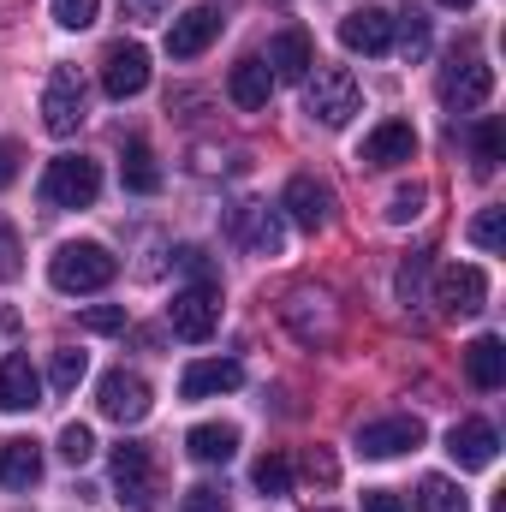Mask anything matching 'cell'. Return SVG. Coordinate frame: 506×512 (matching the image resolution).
I'll return each mask as SVG.
<instances>
[{"label":"cell","instance_id":"6da1fadb","mask_svg":"<svg viewBox=\"0 0 506 512\" xmlns=\"http://www.w3.org/2000/svg\"><path fill=\"white\" fill-rule=\"evenodd\" d=\"M114 274H120V256L108 251V245H96V239H72V245H60V251L48 256V280H54V292H66V298L102 292Z\"/></svg>","mask_w":506,"mask_h":512},{"label":"cell","instance_id":"7a4b0ae2","mask_svg":"<svg viewBox=\"0 0 506 512\" xmlns=\"http://www.w3.org/2000/svg\"><path fill=\"white\" fill-rule=\"evenodd\" d=\"M90 120V84L78 66H54L48 84H42V126L54 137H72V131Z\"/></svg>","mask_w":506,"mask_h":512},{"label":"cell","instance_id":"3957f363","mask_svg":"<svg viewBox=\"0 0 506 512\" xmlns=\"http://www.w3.org/2000/svg\"><path fill=\"white\" fill-rule=\"evenodd\" d=\"M102 197V167L90 155H54L42 173V203L54 209H90Z\"/></svg>","mask_w":506,"mask_h":512},{"label":"cell","instance_id":"277c9868","mask_svg":"<svg viewBox=\"0 0 506 512\" xmlns=\"http://www.w3.org/2000/svg\"><path fill=\"white\" fill-rule=\"evenodd\" d=\"M114 489H120V501H126L131 512L161 507V471H155L149 447H137V441H120V447H114Z\"/></svg>","mask_w":506,"mask_h":512},{"label":"cell","instance_id":"5b68a950","mask_svg":"<svg viewBox=\"0 0 506 512\" xmlns=\"http://www.w3.org/2000/svg\"><path fill=\"white\" fill-rule=\"evenodd\" d=\"M358 108H364V90H358V78H352L346 66H322V72L310 78V114H316L328 131L352 126Z\"/></svg>","mask_w":506,"mask_h":512},{"label":"cell","instance_id":"8992f818","mask_svg":"<svg viewBox=\"0 0 506 512\" xmlns=\"http://www.w3.org/2000/svg\"><path fill=\"white\" fill-rule=\"evenodd\" d=\"M435 304H441V316H477L483 304H489V274L477 268V262H447L441 274H435Z\"/></svg>","mask_w":506,"mask_h":512},{"label":"cell","instance_id":"52a82bcc","mask_svg":"<svg viewBox=\"0 0 506 512\" xmlns=\"http://www.w3.org/2000/svg\"><path fill=\"white\" fill-rule=\"evenodd\" d=\"M167 322H173V334H179V340L203 346V340L221 328V286H185V292H173Z\"/></svg>","mask_w":506,"mask_h":512},{"label":"cell","instance_id":"ba28073f","mask_svg":"<svg viewBox=\"0 0 506 512\" xmlns=\"http://www.w3.org/2000/svg\"><path fill=\"white\" fill-rule=\"evenodd\" d=\"M102 90H108V102H131L149 90V48L143 42H114L102 54Z\"/></svg>","mask_w":506,"mask_h":512},{"label":"cell","instance_id":"9c48e42d","mask_svg":"<svg viewBox=\"0 0 506 512\" xmlns=\"http://www.w3.org/2000/svg\"><path fill=\"white\" fill-rule=\"evenodd\" d=\"M227 239H233L239 251H251V256H280L286 227H280L274 209H262V203H239V209L227 215Z\"/></svg>","mask_w":506,"mask_h":512},{"label":"cell","instance_id":"30bf717a","mask_svg":"<svg viewBox=\"0 0 506 512\" xmlns=\"http://www.w3.org/2000/svg\"><path fill=\"white\" fill-rule=\"evenodd\" d=\"M96 405L108 423H143L149 417V382L137 370H108L102 387H96Z\"/></svg>","mask_w":506,"mask_h":512},{"label":"cell","instance_id":"8fae6325","mask_svg":"<svg viewBox=\"0 0 506 512\" xmlns=\"http://www.w3.org/2000/svg\"><path fill=\"white\" fill-rule=\"evenodd\" d=\"M423 447V423L417 417H376V423H364L358 429V453L364 459H399V453H417Z\"/></svg>","mask_w":506,"mask_h":512},{"label":"cell","instance_id":"7c38bea8","mask_svg":"<svg viewBox=\"0 0 506 512\" xmlns=\"http://www.w3.org/2000/svg\"><path fill=\"white\" fill-rule=\"evenodd\" d=\"M489 96H495V66H483V60H453V66H447L441 102H447L453 114H471V108H483Z\"/></svg>","mask_w":506,"mask_h":512},{"label":"cell","instance_id":"4fadbf2b","mask_svg":"<svg viewBox=\"0 0 506 512\" xmlns=\"http://www.w3.org/2000/svg\"><path fill=\"white\" fill-rule=\"evenodd\" d=\"M447 453H453V465H459V471H489V465H495V453H501V435H495V423L465 417V423H453Z\"/></svg>","mask_w":506,"mask_h":512},{"label":"cell","instance_id":"5bb4252c","mask_svg":"<svg viewBox=\"0 0 506 512\" xmlns=\"http://www.w3.org/2000/svg\"><path fill=\"white\" fill-rule=\"evenodd\" d=\"M358 161H364V167H399V161H417V126H411V120H381V126L358 143Z\"/></svg>","mask_w":506,"mask_h":512},{"label":"cell","instance_id":"9a60e30c","mask_svg":"<svg viewBox=\"0 0 506 512\" xmlns=\"http://www.w3.org/2000/svg\"><path fill=\"white\" fill-rule=\"evenodd\" d=\"M215 36H221V12H215V6H191V12H179V18L167 24V54H173V60H197Z\"/></svg>","mask_w":506,"mask_h":512},{"label":"cell","instance_id":"2e32d148","mask_svg":"<svg viewBox=\"0 0 506 512\" xmlns=\"http://www.w3.org/2000/svg\"><path fill=\"white\" fill-rule=\"evenodd\" d=\"M304 233H322L328 221H334V191L322 185V179H310V173H298L292 185H286V203H280Z\"/></svg>","mask_w":506,"mask_h":512},{"label":"cell","instance_id":"e0dca14e","mask_svg":"<svg viewBox=\"0 0 506 512\" xmlns=\"http://www.w3.org/2000/svg\"><path fill=\"white\" fill-rule=\"evenodd\" d=\"M340 42L352 54H387L393 48V12L387 6H358L340 18Z\"/></svg>","mask_w":506,"mask_h":512},{"label":"cell","instance_id":"ac0fdd59","mask_svg":"<svg viewBox=\"0 0 506 512\" xmlns=\"http://www.w3.org/2000/svg\"><path fill=\"white\" fill-rule=\"evenodd\" d=\"M262 66L274 72V84H304L310 66H316V48H310L304 30H280V36L268 42V60H262Z\"/></svg>","mask_w":506,"mask_h":512},{"label":"cell","instance_id":"d6986e66","mask_svg":"<svg viewBox=\"0 0 506 512\" xmlns=\"http://www.w3.org/2000/svg\"><path fill=\"white\" fill-rule=\"evenodd\" d=\"M239 382H245V370H239L233 358H197V364L179 376V393H185V399H215V393H233Z\"/></svg>","mask_w":506,"mask_h":512},{"label":"cell","instance_id":"ffe728a7","mask_svg":"<svg viewBox=\"0 0 506 512\" xmlns=\"http://www.w3.org/2000/svg\"><path fill=\"white\" fill-rule=\"evenodd\" d=\"M286 322H292V334H298L304 346H322V340L334 334V310H328L322 292H292V298H286Z\"/></svg>","mask_w":506,"mask_h":512},{"label":"cell","instance_id":"44dd1931","mask_svg":"<svg viewBox=\"0 0 506 512\" xmlns=\"http://www.w3.org/2000/svg\"><path fill=\"white\" fill-rule=\"evenodd\" d=\"M0 483L6 489H36L42 483V447L36 441H24V435H12V441H0Z\"/></svg>","mask_w":506,"mask_h":512},{"label":"cell","instance_id":"7402d4cb","mask_svg":"<svg viewBox=\"0 0 506 512\" xmlns=\"http://www.w3.org/2000/svg\"><path fill=\"white\" fill-rule=\"evenodd\" d=\"M30 405H42V376L30 370L24 352H12L0 364V411H30Z\"/></svg>","mask_w":506,"mask_h":512},{"label":"cell","instance_id":"603a6c76","mask_svg":"<svg viewBox=\"0 0 506 512\" xmlns=\"http://www.w3.org/2000/svg\"><path fill=\"white\" fill-rule=\"evenodd\" d=\"M465 376H471V387H483V393H495L506 382V346L495 334H477L465 346Z\"/></svg>","mask_w":506,"mask_h":512},{"label":"cell","instance_id":"cb8c5ba5","mask_svg":"<svg viewBox=\"0 0 506 512\" xmlns=\"http://www.w3.org/2000/svg\"><path fill=\"white\" fill-rule=\"evenodd\" d=\"M185 453H191L197 465H227V459L239 453V429H233V423H197V429L185 435Z\"/></svg>","mask_w":506,"mask_h":512},{"label":"cell","instance_id":"d4e9b609","mask_svg":"<svg viewBox=\"0 0 506 512\" xmlns=\"http://www.w3.org/2000/svg\"><path fill=\"white\" fill-rule=\"evenodd\" d=\"M227 96H233L245 114L268 108V96H274V72H268L262 60H239V66H233V78H227Z\"/></svg>","mask_w":506,"mask_h":512},{"label":"cell","instance_id":"484cf974","mask_svg":"<svg viewBox=\"0 0 506 512\" xmlns=\"http://www.w3.org/2000/svg\"><path fill=\"white\" fill-rule=\"evenodd\" d=\"M120 179H126V191H137V197H155V191H161V167H155V149H149L143 137H131L126 143Z\"/></svg>","mask_w":506,"mask_h":512},{"label":"cell","instance_id":"4316f807","mask_svg":"<svg viewBox=\"0 0 506 512\" xmlns=\"http://www.w3.org/2000/svg\"><path fill=\"white\" fill-rule=\"evenodd\" d=\"M417 507L423 512H471V501L459 495V483H447V477H423V483H417Z\"/></svg>","mask_w":506,"mask_h":512},{"label":"cell","instance_id":"83f0119b","mask_svg":"<svg viewBox=\"0 0 506 512\" xmlns=\"http://www.w3.org/2000/svg\"><path fill=\"white\" fill-rule=\"evenodd\" d=\"M251 483L262 495H292V459L286 453H262L251 465Z\"/></svg>","mask_w":506,"mask_h":512},{"label":"cell","instance_id":"f1b7e54d","mask_svg":"<svg viewBox=\"0 0 506 512\" xmlns=\"http://www.w3.org/2000/svg\"><path fill=\"white\" fill-rule=\"evenodd\" d=\"M84 376H90V358H84V352H72V346H60V352H54V370H48L54 393H72Z\"/></svg>","mask_w":506,"mask_h":512},{"label":"cell","instance_id":"f546056e","mask_svg":"<svg viewBox=\"0 0 506 512\" xmlns=\"http://www.w3.org/2000/svg\"><path fill=\"white\" fill-rule=\"evenodd\" d=\"M60 459L66 465H90L96 459V429L90 423H66L60 429Z\"/></svg>","mask_w":506,"mask_h":512},{"label":"cell","instance_id":"4dcf8cb0","mask_svg":"<svg viewBox=\"0 0 506 512\" xmlns=\"http://www.w3.org/2000/svg\"><path fill=\"white\" fill-rule=\"evenodd\" d=\"M471 149H477V173H495V167H501V149H506L501 120H477V137H471Z\"/></svg>","mask_w":506,"mask_h":512},{"label":"cell","instance_id":"1f68e13d","mask_svg":"<svg viewBox=\"0 0 506 512\" xmlns=\"http://www.w3.org/2000/svg\"><path fill=\"white\" fill-rule=\"evenodd\" d=\"M501 239H506V209H483L471 221V245L477 251H501Z\"/></svg>","mask_w":506,"mask_h":512},{"label":"cell","instance_id":"d6a6232c","mask_svg":"<svg viewBox=\"0 0 506 512\" xmlns=\"http://www.w3.org/2000/svg\"><path fill=\"white\" fill-rule=\"evenodd\" d=\"M417 215H423V185H399V191L387 197V221H393V227H411Z\"/></svg>","mask_w":506,"mask_h":512},{"label":"cell","instance_id":"836d02e7","mask_svg":"<svg viewBox=\"0 0 506 512\" xmlns=\"http://www.w3.org/2000/svg\"><path fill=\"white\" fill-rule=\"evenodd\" d=\"M102 12V0H54V24L60 30H90Z\"/></svg>","mask_w":506,"mask_h":512},{"label":"cell","instance_id":"e575fe53","mask_svg":"<svg viewBox=\"0 0 506 512\" xmlns=\"http://www.w3.org/2000/svg\"><path fill=\"white\" fill-rule=\"evenodd\" d=\"M399 48H405V60L429 54V18H423V12H405V18H399Z\"/></svg>","mask_w":506,"mask_h":512},{"label":"cell","instance_id":"d590c367","mask_svg":"<svg viewBox=\"0 0 506 512\" xmlns=\"http://www.w3.org/2000/svg\"><path fill=\"white\" fill-rule=\"evenodd\" d=\"M78 322H84L90 334H120V328H126V304H90Z\"/></svg>","mask_w":506,"mask_h":512},{"label":"cell","instance_id":"8d00e7d4","mask_svg":"<svg viewBox=\"0 0 506 512\" xmlns=\"http://www.w3.org/2000/svg\"><path fill=\"white\" fill-rule=\"evenodd\" d=\"M304 477L322 483V489H334V483H340V459H334L328 447H310V453H304Z\"/></svg>","mask_w":506,"mask_h":512},{"label":"cell","instance_id":"74e56055","mask_svg":"<svg viewBox=\"0 0 506 512\" xmlns=\"http://www.w3.org/2000/svg\"><path fill=\"white\" fill-rule=\"evenodd\" d=\"M179 512H227V495H221L215 483H197V489H185Z\"/></svg>","mask_w":506,"mask_h":512},{"label":"cell","instance_id":"f35d334b","mask_svg":"<svg viewBox=\"0 0 506 512\" xmlns=\"http://www.w3.org/2000/svg\"><path fill=\"white\" fill-rule=\"evenodd\" d=\"M18 268H24V262H18V233L0 221V280H18Z\"/></svg>","mask_w":506,"mask_h":512},{"label":"cell","instance_id":"ab89813d","mask_svg":"<svg viewBox=\"0 0 506 512\" xmlns=\"http://www.w3.org/2000/svg\"><path fill=\"white\" fill-rule=\"evenodd\" d=\"M179 268L197 274V286H215V268H209V256L203 251H179Z\"/></svg>","mask_w":506,"mask_h":512},{"label":"cell","instance_id":"60d3db41","mask_svg":"<svg viewBox=\"0 0 506 512\" xmlns=\"http://www.w3.org/2000/svg\"><path fill=\"white\" fill-rule=\"evenodd\" d=\"M423 268H429V262H423V256H411V262H405V268H399V298H405V304H411V298H417V280H423Z\"/></svg>","mask_w":506,"mask_h":512},{"label":"cell","instance_id":"b9f144b4","mask_svg":"<svg viewBox=\"0 0 506 512\" xmlns=\"http://www.w3.org/2000/svg\"><path fill=\"white\" fill-rule=\"evenodd\" d=\"M364 512H405V501L393 489H364Z\"/></svg>","mask_w":506,"mask_h":512},{"label":"cell","instance_id":"7bdbcfd3","mask_svg":"<svg viewBox=\"0 0 506 512\" xmlns=\"http://www.w3.org/2000/svg\"><path fill=\"white\" fill-rule=\"evenodd\" d=\"M126 6V18H161L167 12V0H120Z\"/></svg>","mask_w":506,"mask_h":512},{"label":"cell","instance_id":"ee69618b","mask_svg":"<svg viewBox=\"0 0 506 512\" xmlns=\"http://www.w3.org/2000/svg\"><path fill=\"white\" fill-rule=\"evenodd\" d=\"M12 179H18V149H12V143H0V191H6Z\"/></svg>","mask_w":506,"mask_h":512},{"label":"cell","instance_id":"f6af8a7d","mask_svg":"<svg viewBox=\"0 0 506 512\" xmlns=\"http://www.w3.org/2000/svg\"><path fill=\"white\" fill-rule=\"evenodd\" d=\"M441 6H453V12H465V6H477V0H441Z\"/></svg>","mask_w":506,"mask_h":512},{"label":"cell","instance_id":"bcb514c9","mask_svg":"<svg viewBox=\"0 0 506 512\" xmlns=\"http://www.w3.org/2000/svg\"><path fill=\"white\" fill-rule=\"evenodd\" d=\"M322 512H328V507H322Z\"/></svg>","mask_w":506,"mask_h":512}]
</instances>
